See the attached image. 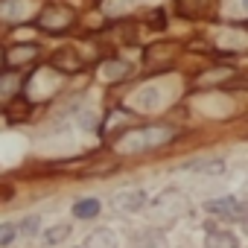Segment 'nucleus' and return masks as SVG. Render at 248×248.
<instances>
[{"label":"nucleus","mask_w":248,"mask_h":248,"mask_svg":"<svg viewBox=\"0 0 248 248\" xmlns=\"http://www.w3.org/2000/svg\"><path fill=\"white\" fill-rule=\"evenodd\" d=\"M18 228H21V233H27V236H35V233H38V228H41V219H38V216H27V219H24Z\"/></svg>","instance_id":"nucleus-16"},{"label":"nucleus","mask_w":248,"mask_h":248,"mask_svg":"<svg viewBox=\"0 0 248 248\" xmlns=\"http://www.w3.org/2000/svg\"><path fill=\"white\" fill-rule=\"evenodd\" d=\"M170 140H175V129L152 126V129H138V132L123 135V138L114 143V149H117V152H126V155H138V152L161 149V146H167Z\"/></svg>","instance_id":"nucleus-1"},{"label":"nucleus","mask_w":248,"mask_h":248,"mask_svg":"<svg viewBox=\"0 0 248 248\" xmlns=\"http://www.w3.org/2000/svg\"><path fill=\"white\" fill-rule=\"evenodd\" d=\"M21 233V228L15 222H0V248H6L15 242V236Z\"/></svg>","instance_id":"nucleus-13"},{"label":"nucleus","mask_w":248,"mask_h":248,"mask_svg":"<svg viewBox=\"0 0 248 248\" xmlns=\"http://www.w3.org/2000/svg\"><path fill=\"white\" fill-rule=\"evenodd\" d=\"M143 204H146L143 190H123V193L114 196V207L120 213H138V210H143Z\"/></svg>","instance_id":"nucleus-4"},{"label":"nucleus","mask_w":248,"mask_h":248,"mask_svg":"<svg viewBox=\"0 0 248 248\" xmlns=\"http://www.w3.org/2000/svg\"><path fill=\"white\" fill-rule=\"evenodd\" d=\"M15 85H18L15 73H6V76H0V93H9V91H15Z\"/></svg>","instance_id":"nucleus-17"},{"label":"nucleus","mask_w":248,"mask_h":248,"mask_svg":"<svg viewBox=\"0 0 248 248\" xmlns=\"http://www.w3.org/2000/svg\"><path fill=\"white\" fill-rule=\"evenodd\" d=\"M70 24H73V15H70L67 9H62V6H47V9L38 15V27L47 30V32H62V30H67Z\"/></svg>","instance_id":"nucleus-3"},{"label":"nucleus","mask_w":248,"mask_h":248,"mask_svg":"<svg viewBox=\"0 0 248 248\" xmlns=\"http://www.w3.org/2000/svg\"><path fill=\"white\" fill-rule=\"evenodd\" d=\"M204 6H207V0H178V9H181L187 18L202 15V12H204Z\"/></svg>","instance_id":"nucleus-14"},{"label":"nucleus","mask_w":248,"mask_h":248,"mask_svg":"<svg viewBox=\"0 0 248 248\" xmlns=\"http://www.w3.org/2000/svg\"><path fill=\"white\" fill-rule=\"evenodd\" d=\"M99 210H102V204H99V199H93V196L73 202V216H76V219H96Z\"/></svg>","instance_id":"nucleus-7"},{"label":"nucleus","mask_w":248,"mask_h":248,"mask_svg":"<svg viewBox=\"0 0 248 248\" xmlns=\"http://www.w3.org/2000/svg\"><path fill=\"white\" fill-rule=\"evenodd\" d=\"M204 248H239V239H236V233H231V231L210 228V231H207V239H204Z\"/></svg>","instance_id":"nucleus-5"},{"label":"nucleus","mask_w":248,"mask_h":248,"mask_svg":"<svg viewBox=\"0 0 248 248\" xmlns=\"http://www.w3.org/2000/svg\"><path fill=\"white\" fill-rule=\"evenodd\" d=\"M82 248H117V236L108 228H96L93 233H88V239H85Z\"/></svg>","instance_id":"nucleus-6"},{"label":"nucleus","mask_w":248,"mask_h":248,"mask_svg":"<svg viewBox=\"0 0 248 248\" xmlns=\"http://www.w3.org/2000/svg\"><path fill=\"white\" fill-rule=\"evenodd\" d=\"M231 76H233V67H210V70L199 73L196 85H219V82H225Z\"/></svg>","instance_id":"nucleus-8"},{"label":"nucleus","mask_w":248,"mask_h":248,"mask_svg":"<svg viewBox=\"0 0 248 248\" xmlns=\"http://www.w3.org/2000/svg\"><path fill=\"white\" fill-rule=\"evenodd\" d=\"M187 170H190V172H204V175H219V172L225 170V161H219V158H207V161H190V164H187Z\"/></svg>","instance_id":"nucleus-9"},{"label":"nucleus","mask_w":248,"mask_h":248,"mask_svg":"<svg viewBox=\"0 0 248 248\" xmlns=\"http://www.w3.org/2000/svg\"><path fill=\"white\" fill-rule=\"evenodd\" d=\"M245 9H248V0H245Z\"/></svg>","instance_id":"nucleus-18"},{"label":"nucleus","mask_w":248,"mask_h":248,"mask_svg":"<svg viewBox=\"0 0 248 248\" xmlns=\"http://www.w3.org/2000/svg\"><path fill=\"white\" fill-rule=\"evenodd\" d=\"M70 231H73V225H67V222L50 225V228L44 231V242H47V245H59V242H64V239L70 236Z\"/></svg>","instance_id":"nucleus-10"},{"label":"nucleus","mask_w":248,"mask_h":248,"mask_svg":"<svg viewBox=\"0 0 248 248\" xmlns=\"http://www.w3.org/2000/svg\"><path fill=\"white\" fill-rule=\"evenodd\" d=\"M204 210H207L210 216L236 219V222H245V225H248V202H239V199H233V196L210 199V202H204Z\"/></svg>","instance_id":"nucleus-2"},{"label":"nucleus","mask_w":248,"mask_h":248,"mask_svg":"<svg viewBox=\"0 0 248 248\" xmlns=\"http://www.w3.org/2000/svg\"><path fill=\"white\" fill-rule=\"evenodd\" d=\"M102 73H105L108 79L126 76V73H129V64H126V62H114V64H105V67H102Z\"/></svg>","instance_id":"nucleus-15"},{"label":"nucleus","mask_w":248,"mask_h":248,"mask_svg":"<svg viewBox=\"0 0 248 248\" xmlns=\"http://www.w3.org/2000/svg\"><path fill=\"white\" fill-rule=\"evenodd\" d=\"M38 56V47H32V44H24V47H15L12 53H9V59H12V64H24V62H32Z\"/></svg>","instance_id":"nucleus-12"},{"label":"nucleus","mask_w":248,"mask_h":248,"mask_svg":"<svg viewBox=\"0 0 248 248\" xmlns=\"http://www.w3.org/2000/svg\"><path fill=\"white\" fill-rule=\"evenodd\" d=\"M53 62H56V67H62V70H67V73H76V70L82 67V62H79V56H76L73 50H62V53H56Z\"/></svg>","instance_id":"nucleus-11"}]
</instances>
